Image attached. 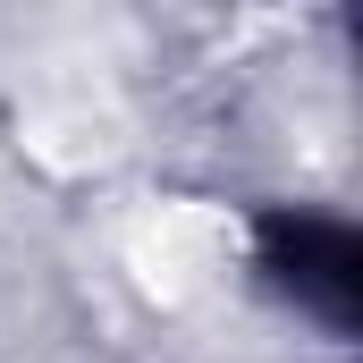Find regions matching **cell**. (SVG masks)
<instances>
[{
  "instance_id": "cell-1",
  "label": "cell",
  "mask_w": 363,
  "mask_h": 363,
  "mask_svg": "<svg viewBox=\"0 0 363 363\" xmlns=\"http://www.w3.org/2000/svg\"><path fill=\"white\" fill-rule=\"evenodd\" d=\"M262 262L271 279L304 304V313H321L330 330H355V304H363V254L355 237L338 228V220H313V211H279L262 220Z\"/></svg>"
}]
</instances>
